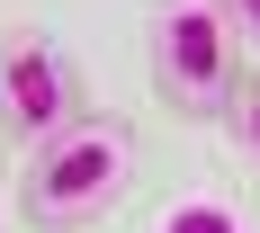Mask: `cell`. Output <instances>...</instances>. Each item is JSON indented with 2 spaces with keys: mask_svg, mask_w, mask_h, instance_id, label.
<instances>
[{
  "mask_svg": "<svg viewBox=\"0 0 260 233\" xmlns=\"http://www.w3.org/2000/svg\"><path fill=\"white\" fill-rule=\"evenodd\" d=\"M135 171H144L135 117L90 108L81 126H63L54 144H36V153H27V171H18L27 233H99L108 215L135 197Z\"/></svg>",
  "mask_w": 260,
  "mask_h": 233,
  "instance_id": "6da1fadb",
  "label": "cell"
},
{
  "mask_svg": "<svg viewBox=\"0 0 260 233\" xmlns=\"http://www.w3.org/2000/svg\"><path fill=\"white\" fill-rule=\"evenodd\" d=\"M144 72L171 117L224 126V108L242 90V36L224 18V0H153L144 9Z\"/></svg>",
  "mask_w": 260,
  "mask_h": 233,
  "instance_id": "7a4b0ae2",
  "label": "cell"
},
{
  "mask_svg": "<svg viewBox=\"0 0 260 233\" xmlns=\"http://www.w3.org/2000/svg\"><path fill=\"white\" fill-rule=\"evenodd\" d=\"M81 117H90V81H81L72 45L45 27H0V126H9V144L36 153Z\"/></svg>",
  "mask_w": 260,
  "mask_h": 233,
  "instance_id": "3957f363",
  "label": "cell"
},
{
  "mask_svg": "<svg viewBox=\"0 0 260 233\" xmlns=\"http://www.w3.org/2000/svg\"><path fill=\"white\" fill-rule=\"evenodd\" d=\"M224 135H234V153L260 171V81H242V90H234V108H224Z\"/></svg>",
  "mask_w": 260,
  "mask_h": 233,
  "instance_id": "277c9868",
  "label": "cell"
},
{
  "mask_svg": "<svg viewBox=\"0 0 260 233\" xmlns=\"http://www.w3.org/2000/svg\"><path fill=\"white\" fill-rule=\"evenodd\" d=\"M224 18H234V36L260 54V0H224Z\"/></svg>",
  "mask_w": 260,
  "mask_h": 233,
  "instance_id": "5b68a950",
  "label": "cell"
},
{
  "mask_svg": "<svg viewBox=\"0 0 260 233\" xmlns=\"http://www.w3.org/2000/svg\"><path fill=\"white\" fill-rule=\"evenodd\" d=\"M9 153H18V144H9V126H0V188H9Z\"/></svg>",
  "mask_w": 260,
  "mask_h": 233,
  "instance_id": "8992f818",
  "label": "cell"
}]
</instances>
